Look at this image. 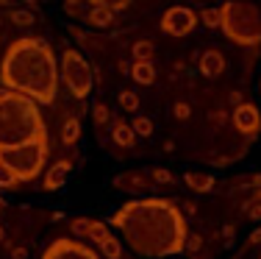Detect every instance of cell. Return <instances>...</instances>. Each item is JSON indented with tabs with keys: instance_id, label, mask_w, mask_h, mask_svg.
I'll use <instances>...</instances> for the list:
<instances>
[{
	"instance_id": "obj_1",
	"label": "cell",
	"mask_w": 261,
	"mask_h": 259,
	"mask_svg": "<svg viewBox=\"0 0 261 259\" xmlns=\"http://www.w3.org/2000/svg\"><path fill=\"white\" fill-rule=\"evenodd\" d=\"M111 226L139 256H172L186 248V220L172 201H128L111 215Z\"/></svg>"
},
{
	"instance_id": "obj_2",
	"label": "cell",
	"mask_w": 261,
	"mask_h": 259,
	"mask_svg": "<svg viewBox=\"0 0 261 259\" xmlns=\"http://www.w3.org/2000/svg\"><path fill=\"white\" fill-rule=\"evenodd\" d=\"M0 81L3 89L20 92L39 106H47L59 95L61 64H56V53L47 42L22 36L6 51L0 64Z\"/></svg>"
},
{
	"instance_id": "obj_3",
	"label": "cell",
	"mask_w": 261,
	"mask_h": 259,
	"mask_svg": "<svg viewBox=\"0 0 261 259\" xmlns=\"http://www.w3.org/2000/svg\"><path fill=\"white\" fill-rule=\"evenodd\" d=\"M47 139L39 103L11 89H0V151Z\"/></svg>"
},
{
	"instance_id": "obj_4",
	"label": "cell",
	"mask_w": 261,
	"mask_h": 259,
	"mask_svg": "<svg viewBox=\"0 0 261 259\" xmlns=\"http://www.w3.org/2000/svg\"><path fill=\"white\" fill-rule=\"evenodd\" d=\"M222 34L242 48L261 45V9L245 0H231L222 3Z\"/></svg>"
},
{
	"instance_id": "obj_5",
	"label": "cell",
	"mask_w": 261,
	"mask_h": 259,
	"mask_svg": "<svg viewBox=\"0 0 261 259\" xmlns=\"http://www.w3.org/2000/svg\"><path fill=\"white\" fill-rule=\"evenodd\" d=\"M47 159V139H39V143H31L22 148H11V151H0V162L6 168H11L20 181H34L42 173V164Z\"/></svg>"
},
{
	"instance_id": "obj_6",
	"label": "cell",
	"mask_w": 261,
	"mask_h": 259,
	"mask_svg": "<svg viewBox=\"0 0 261 259\" xmlns=\"http://www.w3.org/2000/svg\"><path fill=\"white\" fill-rule=\"evenodd\" d=\"M61 81L70 86L75 98H86L92 92V70L78 51L61 53Z\"/></svg>"
},
{
	"instance_id": "obj_7",
	"label": "cell",
	"mask_w": 261,
	"mask_h": 259,
	"mask_svg": "<svg viewBox=\"0 0 261 259\" xmlns=\"http://www.w3.org/2000/svg\"><path fill=\"white\" fill-rule=\"evenodd\" d=\"M197 26V14L189 6H172L161 14V31L170 36H189Z\"/></svg>"
},
{
	"instance_id": "obj_8",
	"label": "cell",
	"mask_w": 261,
	"mask_h": 259,
	"mask_svg": "<svg viewBox=\"0 0 261 259\" xmlns=\"http://www.w3.org/2000/svg\"><path fill=\"white\" fill-rule=\"evenodd\" d=\"M42 259H100V254L78 240H56Z\"/></svg>"
},
{
	"instance_id": "obj_9",
	"label": "cell",
	"mask_w": 261,
	"mask_h": 259,
	"mask_svg": "<svg viewBox=\"0 0 261 259\" xmlns=\"http://www.w3.org/2000/svg\"><path fill=\"white\" fill-rule=\"evenodd\" d=\"M233 126L239 128L247 139H253L261 131V112L253 106V103H242V106H236V112H233Z\"/></svg>"
},
{
	"instance_id": "obj_10",
	"label": "cell",
	"mask_w": 261,
	"mask_h": 259,
	"mask_svg": "<svg viewBox=\"0 0 261 259\" xmlns=\"http://www.w3.org/2000/svg\"><path fill=\"white\" fill-rule=\"evenodd\" d=\"M222 70H225V56H222L220 51H206L200 56V73L208 78H217L222 76Z\"/></svg>"
},
{
	"instance_id": "obj_11",
	"label": "cell",
	"mask_w": 261,
	"mask_h": 259,
	"mask_svg": "<svg viewBox=\"0 0 261 259\" xmlns=\"http://www.w3.org/2000/svg\"><path fill=\"white\" fill-rule=\"evenodd\" d=\"M70 170H72L70 162H56L53 168L47 170L45 190H59V187H64V181H67V176H70Z\"/></svg>"
},
{
	"instance_id": "obj_12",
	"label": "cell",
	"mask_w": 261,
	"mask_h": 259,
	"mask_svg": "<svg viewBox=\"0 0 261 259\" xmlns=\"http://www.w3.org/2000/svg\"><path fill=\"white\" fill-rule=\"evenodd\" d=\"M184 181H186V187L195 190V193H208V190H214V178H211L208 173H186Z\"/></svg>"
},
{
	"instance_id": "obj_13",
	"label": "cell",
	"mask_w": 261,
	"mask_h": 259,
	"mask_svg": "<svg viewBox=\"0 0 261 259\" xmlns=\"http://www.w3.org/2000/svg\"><path fill=\"white\" fill-rule=\"evenodd\" d=\"M130 73H134V81L136 84H153V81H156V67H153L150 61H136Z\"/></svg>"
},
{
	"instance_id": "obj_14",
	"label": "cell",
	"mask_w": 261,
	"mask_h": 259,
	"mask_svg": "<svg viewBox=\"0 0 261 259\" xmlns=\"http://www.w3.org/2000/svg\"><path fill=\"white\" fill-rule=\"evenodd\" d=\"M75 229H86L92 240H97V245L103 243L106 237H109V231H106L103 223H97V220H75Z\"/></svg>"
},
{
	"instance_id": "obj_15",
	"label": "cell",
	"mask_w": 261,
	"mask_h": 259,
	"mask_svg": "<svg viewBox=\"0 0 261 259\" xmlns=\"http://www.w3.org/2000/svg\"><path fill=\"white\" fill-rule=\"evenodd\" d=\"M134 137H136L134 126H125V123H117V126H114V143L130 148V145H134Z\"/></svg>"
},
{
	"instance_id": "obj_16",
	"label": "cell",
	"mask_w": 261,
	"mask_h": 259,
	"mask_svg": "<svg viewBox=\"0 0 261 259\" xmlns=\"http://www.w3.org/2000/svg\"><path fill=\"white\" fill-rule=\"evenodd\" d=\"M100 254L106 256V259H120L122 256V245H120V240L117 237H106L103 243H100Z\"/></svg>"
},
{
	"instance_id": "obj_17",
	"label": "cell",
	"mask_w": 261,
	"mask_h": 259,
	"mask_svg": "<svg viewBox=\"0 0 261 259\" xmlns=\"http://www.w3.org/2000/svg\"><path fill=\"white\" fill-rule=\"evenodd\" d=\"M81 137V123L75 120V117H70V120H64V128H61V139H64L67 145L78 143Z\"/></svg>"
},
{
	"instance_id": "obj_18",
	"label": "cell",
	"mask_w": 261,
	"mask_h": 259,
	"mask_svg": "<svg viewBox=\"0 0 261 259\" xmlns=\"http://www.w3.org/2000/svg\"><path fill=\"white\" fill-rule=\"evenodd\" d=\"M95 9H106V11H120L125 9V6H130L134 0H89Z\"/></svg>"
},
{
	"instance_id": "obj_19",
	"label": "cell",
	"mask_w": 261,
	"mask_h": 259,
	"mask_svg": "<svg viewBox=\"0 0 261 259\" xmlns=\"http://www.w3.org/2000/svg\"><path fill=\"white\" fill-rule=\"evenodd\" d=\"M200 20H203V26H208V28L222 26V9H203Z\"/></svg>"
},
{
	"instance_id": "obj_20",
	"label": "cell",
	"mask_w": 261,
	"mask_h": 259,
	"mask_svg": "<svg viewBox=\"0 0 261 259\" xmlns=\"http://www.w3.org/2000/svg\"><path fill=\"white\" fill-rule=\"evenodd\" d=\"M134 56H136V61H150L153 42H136V45H134Z\"/></svg>"
},
{
	"instance_id": "obj_21",
	"label": "cell",
	"mask_w": 261,
	"mask_h": 259,
	"mask_svg": "<svg viewBox=\"0 0 261 259\" xmlns=\"http://www.w3.org/2000/svg\"><path fill=\"white\" fill-rule=\"evenodd\" d=\"M89 20L95 22V26H109V22L114 20V11H106V9H92Z\"/></svg>"
},
{
	"instance_id": "obj_22",
	"label": "cell",
	"mask_w": 261,
	"mask_h": 259,
	"mask_svg": "<svg viewBox=\"0 0 261 259\" xmlns=\"http://www.w3.org/2000/svg\"><path fill=\"white\" fill-rule=\"evenodd\" d=\"M20 181V178L14 176V173H11V168H6L3 162H0V187H6V190H11L14 187V184Z\"/></svg>"
},
{
	"instance_id": "obj_23",
	"label": "cell",
	"mask_w": 261,
	"mask_h": 259,
	"mask_svg": "<svg viewBox=\"0 0 261 259\" xmlns=\"http://www.w3.org/2000/svg\"><path fill=\"white\" fill-rule=\"evenodd\" d=\"M130 126H134V131H136V134H142V137H150V134H153V123L147 120V117H136V120L130 123Z\"/></svg>"
},
{
	"instance_id": "obj_24",
	"label": "cell",
	"mask_w": 261,
	"mask_h": 259,
	"mask_svg": "<svg viewBox=\"0 0 261 259\" xmlns=\"http://www.w3.org/2000/svg\"><path fill=\"white\" fill-rule=\"evenodd\" d=\"M120 106L128 109V112H136V106H139V98H136V92H122L120 95Z\"/></svg>"
},
{
	"instance_id": "obj_25",
	"label": "cell",
	"mask_w": 261,
	"mask_h": 259,
	"mask_svg": "<svg viewBox=\"0 0 261 259\" xmlns=\"http://www.w3.org/2000/svg\"><path fill=\"white\" fill-rule=\"evenodd\" d=\"M11 20L20 22V26H28V22H34V17H31L28 11H14V14H11Z\"/></svg>"
},
{
	"instance_id": "obj_26",
	"label": "cell",
	"mask_w": 261,
	"mask_h": 259,
	"mask_svg": "<svg viewBox=\"0 0 261 259\" xmlns=\"http://www.w3.org/2000/svg\"><path fill=\"white\" fill-rule=\"evenodd\" d=\"M153 178H156V181H161V184H164V181L170 184V181H172V173H170V170H153Z\"/></svg>"
},
{
	"instance_id": "obj_27",
	"label": "cell",
	"mask_w": 261,
	"mask_h": 259,
	"mask_svg": "<svg viewBox=\"0 0 261 259\" xmlns=\"http://www.w3.org/2000/svg\"><path fill=\"white\" fill-rule=\"evenodd\" d=\"M95 117H97V123H106V117H109V109H106L103 103H100V106H95Z\"/></svg>"
},
{
	"instance_id": "obj_28",
	"label": "cell",
	"mask_w": 261,
	"mask_h": 259,
	"mask_svg": "<svg viewBox=\"0 0 261 259\" xmlns=\"http://www.w3.org/2000/svg\"><path fill=\"white\" fill-rule=\"evenodd\" d=\"M175 114H178V117H186V114H189V106H184V103H178V106H175Z\"/></svg>"
},
{
	"instance_id": "obj_29",
	"label": "cell",
	"mask_w": 261,
	"mask_h": 259,
	"mask_svg": "<svg viewBox=\"0 0 261 259\" xmlns=\"http://www.w3.org/2000/svg\"><path fill=\"white\" fill-rule=\"evenodd\" d=\"M253 218H261V206H256V209H253Z\"/></svg>"
}]
</instances>
